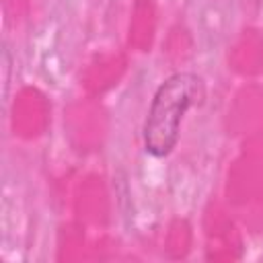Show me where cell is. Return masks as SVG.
Listing matches in <instances>:
<instances>
[{"instance_id":"1","label":"cell","mask_w":263,"mask_h":263,"mask_svg":"<svg viewBox=\"0 0 263 263\" xmlns=\"http://www.w3.org/2000/svg\"><path fill=\"white\" fill-rule=\"evenodd\" d=\"M199 86V78L187 72L173 74L158 86L144 123V146L150 154L164 156L173 150L183 115L193 105Z\"/></svg>"}]
</instances>
